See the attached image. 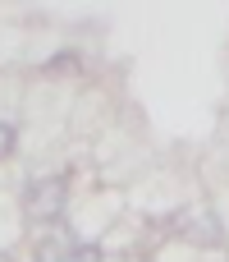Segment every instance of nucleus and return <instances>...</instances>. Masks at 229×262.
I'll return each mask as SVG.
<instances>
[{"mask_svg": "<svg viewBox=\"0 0 229 262\" xmlns=\"http://www.w3.org/2000/svg\"><path fill=\"white\" fill-rule=\"evenodd\" d=\"M64 198H69V180L64 175H37L28 189H23V212L32 221H55L64 212Z\"/></svg>", "mask_w": 229, "mask_h": 262, "instance_id": "1", "label": "nucleus"}, {"mask_svg": "<svg viewBox=\"0 0 229 262\" xmlns=\"http://www.w3.org/2000/svg\"><path fill=\"white\" fill-rule=\"evenodd\" d=\"M14 147H18V129H14L9 120H0V161L14 157Z\"/></svg>", "mask_w": 229, "mask_h": 262, "instance_id": "2", "label": "nucleus"}, {"mask_svg": "<svg viewBox=\"0 0 229 262\" xmlns=\"http://www.w3.org/2000/svg\"><path fill=\"white\" fill-rule=\"evenodd\" d=\"M0 262H9V258H5V253H0Z\"/></svg>", "mask_w": 229, "mask_h": 262, "instance_id": "3", "label": "nucleus"}]
</instances>
